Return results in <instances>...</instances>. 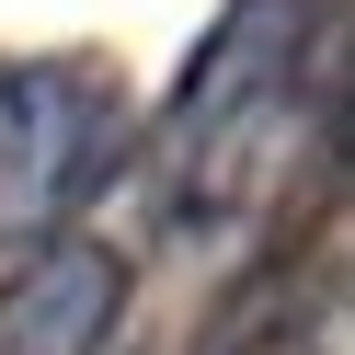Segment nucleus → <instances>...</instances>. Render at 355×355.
<instances>
[{
	"mask_svg": "<svg viewBox=\"0 0 355 355\" xmlns=\"http://www.w3.org/2000/svg\"><path fill=\"white\" fill-rule=\"evenodd\" d=\"M126 161V92L103 58H0V241H69Z\"/></svg>",
	"mask_w": 355,
	"mask_h": 355,
	"instance_id": "obj_2",
	"label": "nucleus"
},
{
	"mask_svg": "<svg viewBox=\"0 0 355 355\" xmlns=\"http://www.w3.org/2000/svg\"><path fill=\"white\" fill-rule=\"evenodd\" d=\"M126 252L103 230H69V241H35L12 275H0V355H103L126 321Z\"/></svg>",
	"mask_w": 355,
	"mask_h": 355,
	"instance_id": "obj_3",
	"label": "nucleus"
},
{
	"mask_svg": "<svg viewBox=\"0 0 355 355\" xmlns=\"http://www.w3.org/2000/svg\"><path fill=\"white\" fill-rule=\"evenodd\" d=\"M195 355H344V230L321 218L309 241H275L218 298Z\"/></svg>",
	"mask_w": 355,
	"mask_h": 355,
	"instance_id": "obj_4",
	"label": "nucleus"
},
{
	"mask_svg": "<svg viewBox=\"0 0 355 355\" xmlns=\"http://www.w3.org/2000/svg\"><path fill=\"white\" fill-rule=\"evenodd\" d=\"M332 0H230L149 126V207L172 241H230L298 184V149L344 103Z\"/></svg>",
	"mask_w": 355,
	"mask_h": 355,
	"instance_id": "obj_1",
	"label": "nucleus"
}]
</instances>
